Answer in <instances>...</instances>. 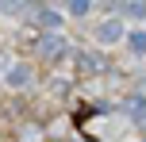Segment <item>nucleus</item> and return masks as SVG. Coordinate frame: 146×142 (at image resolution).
Listing matches in <instances>:
<instances>
[{
  "instance_id": "1",
  "label": "nucleus",
  "mask_w": 146,
  "mask_h": 142,
  "mask_svg": "<svg viewBox=\"0 0 146 142\" xmlns=\"http://www.w3.org/2000/svg\"><path fill=\"white\" fill-rule=\"evenodd\" d=\"M73 65H77V77H104L111 69V61L104 58V50H92V46H77L73 50Z\"/></svg>"
},
{
  "instance_id": "2",
  "label": "nucleus",
  "mask_w": 146,
  "mask_h": 142,
  "mask_svg": "<svg viewBox=\"0 0 146 142\" xmlns=\"http://www.w3.org/2000/svg\"><path fill=\"white\" fill-rule=\"evenodd\" d=\"M92 35H96V42H100V46H115V42H123V38H127V23L119 19V15H108V19L96 23Z\"/></svg>"
},
{
  "instance_id": "3",
  "label": "nucleus",
  "mask_w": 146,
  "mask_h": 142,
  "mask_svg": "<svg viewBox=\"0 0 146 142\" xmlns=\"http://www.w3.org/2000/svg\"><path fill=\"white\" fill-rule=\"evenodd\" d=\"M69 42L62 35H38V58L42 61H62V58H69Z\"/></svg>"
},
{
  "instance_id": "4",
  "label": "nucleus",
  "mask_w": 146,
  "mask_h": 142,
  "mask_svg": "<svg viewBox=\"0 0 146 142\" xmlns=\"http://www.w3.org/2000/svg\"><path fill=\"white\" fill-rule=\"evenodd\" d=\"M4 81H8V89H15V92H31V85H35V69H31L27 61H12L8 73H4Z\"/></svg>"
},
{
  "instance_id": "5",
  "label": "nucleus",
  "mask_w": 146,
  "mask_h": 142,
  "mask_svg": "<svg viewBox=\"0 0 146 142\" xmlns=\"http://www.w3.org/2000/svg\"><path fill=\"white\" fill-rule=\"evenodd\" d=\"M123 115L135 123V127L146 131V96H142V92H127V96H123Z\"/></svg>"
},
{
  "instance_id": "6",
  "label": "nucleus",
  "mask_w": 146,
  "mask_h": 142,
  "mask_svg": "<svg viewBox=\"0 0 146 142\" xmlns=\"http://www.w3.org/2000/svg\"><path fill=\"white\" fill-rule=\"evenodd\" d=\"M15 142H46V123H23L15 131Z\"/></svg>"
},
{
  "instance_id": "7",
  "label": "nucleus",
  "mask_w": 146,
  "mask_h": 142,
  "mask_svg": "<svg viewBox=\"0 0 146 142\" xmlns=\"http://www.w3.org/2000/svg\"><path fill=\"white\" fill-rule=\"evenodd\" d=\"M123 42H127V50H131L135 58H142V54H146V27H131Z\"/></svg>"
},
{
  "instance_id": "8",
  "label": "nucleus",
  "mask_w": 146,
  "mask_h": 142,
  "mask_svg": "<svg viewBox=\"0 0 146 142\" xmlns=\"http://www.w3.org/2000/svg\"><path fill=\"white\" fill-rule=\"evenodd\" d=\"M115 12H123V15H131V19H142L146 23V4L139 0V4H115Z\"/></svg>"
},
{
  "instance_id": "9",
  "label": "nucleus",
  "mask_w": 146,
  "mask_h": 142,
  "mask_svg": "<svg viewBox=\"0 0 146 142\" xmlns=\"http://www.w3.org/2000/svg\"><path fill=\"white\" fill-rule=\"evenodd\" d=\"M66 12H69V15H88V12H92V4H88V0H69Z\"/></svg>"
},
{
  "instance_id": "10",
  "label": "nucleus",
  "mask_w": 146,
  "mask_h": 142,
  "mask_svg": "<svg viewBox=\"0 0 146 142\" xmlns=\"http://www.w3.org/2000/svg\"><path fill=\"white\" fill-rule=\"evenodd\" d=\"M139 92L146 96V73H139Z\"/></svg>"
},
{
  "instance_id": "11",
  "label": "nucleus",
  "mask_w": 146,
  "mask_h": 142,
  "mask_svg": "<svg viewBox=\"0 0 146 142\" xmlns=\"http://www.w3.org/2000/svg\"><path fill=\"white\" fill-rule=\"evenodd\" d=\"M139 142H146V135H142V138H139Z\"/></svg>"
}]
</instances>
